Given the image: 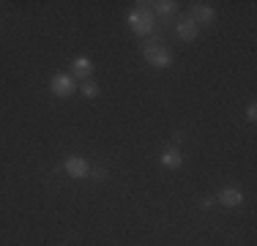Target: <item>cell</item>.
I'll use <instances>...</instances> for the list:
<instances>
[{
  "label": "cell",
  "mask_w": 257,
  "mask_h": 246,
  "mask_svg": "<svg viewBox=\"0 0 257 246\" xmlns=\"http://www.w3.org/2000/svg\"><path fill=\"white\" fill-rule=\"evenodd\" d=\"M128 28L137 36H151L156 28V17L154 11L148 9V3H137V9L128 11Z\"/></svg>",
  "instance_id": "1"
},
{
  "label": "cell",
  "mask_w": 257,
  "mask_h": 246,
  "mask_svg": "<svg viewBox=\"0 0 257 246\" xmlns=\"http://www.w3.org/2000/svg\"><path fill=\"white\" fill-rule=\"evenodd\" d=\"M143 55H145V60H148L154 69H167V66L173 63V55H170V49L164 44H145Z\"/></svg>",
  "instance_id": "2"
},
{
  "label": "cell",
  "mask_w": 257,
  "mask_h": 246,
  "mask_svg": "<svg viewBox=\"0 0 257 246\" xmlns=\"http://www.w3.org/2000/svg\"><path fill=\"white\" fill-rule=\"evenodd\" d=\"M50 88H52V93L58 98H69L77 90V82H74V77H69V74H55Z\"/></svg>",
  "instance_id": "3"
},
{
  "label": "cell",
  "mask_w": 257,
  "mask_h": 246,
  "mask_svg": "<svg viewBox=\"0 0 257 246\" xmlns=\"http://www.w3.org/2000/svg\"><path fill=\"white\" fill-rule=\"evenodd\" d=\"M63 170H66V175H71L74 181H79V178H88L90 164H88V159H82V156H66Z\"/></svg>",
  "instance_id": "4"
},
{
  "label": "cell",
  "mask_w": 257,
  "mask_h": 246,
  "mask_svg": "<svg viewBox=\"0 0 257 246\" xmlns=\"http://www.w3.org/2000/svg\"><path fill=\"white\" fill-rule=\"evenodd\" d=\"M175 33H178L181 41H194V39H197V33H200V25L194 22L192 17H183V20L175 25Z\"/></svg>",
  "instance_id": "5"
},
{
  "label": "cell",
  "mask_w": 257,
  "mask_h": 246,
  "mask_svg": "<svg viewBox=\"0 0 257 246\" xmlns=\"http://www.w3.org/2000/svg\"><path fill=\"white\" fill-rule=\"evenodd\" d=\"M219 202H222V205H227V208H238L243 202V192H241V189L227 186V189H222V192H219Z\"/></svg>",
  "instance_id": "6"
},
{
  "label": "cell",
  "mask_w": 257,
  "mask_h": 246,
  "mask_svg": "<svg viewBox=\"0 0 257 246\" xmlns=\"http://www.w3.org/2000/svg\"><path fill=\"white\" fill-rule=\"evenodd\" d=\"M154 6V17H162V20H170V17L175 14V9H178V6L173 3V0H156V3H151Z\"/></svg>",
  "instance_id": "7"
},
{
  "label": "cell",
  "mask_w": 257,
  "mask_h": 246,
  "mask_svg": "<svg viewBox=\"0 0 257 246\" xmlns=\"http://www.w3.org/2000/svg\"><path fill=\"white\" fill-rule=\"evenodd\" d=\"M162 164H164V167H170V170H178L183 164V156H181L178 148H167V151L162 153Z\"/></svg>",
  "instance_id": "8"
},
{
  "label": "cell",
  "mask_w": 257,
  "mask_h": 246,
  "mask_svg": "<svg viewBox=\"0 0 257 246\" xmlns=\"http://www.w3.org/2000/svg\"><path fill=\"white\" fill-rule=\"evenodd\" d=\"M213 17H216V11H213L211 6H194V11H192V20L197 22V25L213 22Z\"/></svg>",
  "instance_id": "9"
},
{
  "label": "cell",
  "mask_w": 257,
  "mask_h": 246,
  "mask_svg": "<svg viewBox=\"0 0 257 246\" xmlns=\"http://www.w3.org/2000/svg\"><path fill=\"white\" fill-rule=\"evenodd\" d=\"M71 71H74L77 77H90V74H93V60L90 58H77L74 63H71Z\"/></svg>",
  "instance_id": "10"
},
{
  "label": "cell",
  "mask_w": 257,
  "mask_h": 246,
  "mask_svg": "<svg viewBox=\"0 0 257 246\" xmlns=\"http://www.w3.org/2000/svg\"><path fill=\"white\" fill-rule=\"evenodd\" d=\"M82 96H85V98H96V96H99V85L90 82V79H85V85H82Z\"/></svg>",
  "instance_id": "11"
},
{
  "label": "cell",
  "mask_w": 257,
  "mask_h": 246,
  "mask_svg": "<svg viewBox=\"0 0 257 246\" xmlns=\"http://www.w3.org/2000/svg\"><path fill=\"white\" fill-rule=\"evenodd\" d=\"M246 120H249V123L257 120V107H254V104H249V107H246Z\"/></svg>",
  "instance_id": "12"
},
{
  "label": "cell",
  "mask_w": 257,
  "mask_h": 246,
  "mask_svg": "<svg viewBox=\"0 0 257 246\" xmlns=\"http://www.w3.org/2000/svg\"><path fill=\"white\" fill-rule=\"evenodd\" d=\"M90 175H93L96 181H101V178H107V170H104V167H96V170H90Z\"/></svg>",
  "instance_id": "13"
}]
</instances>
